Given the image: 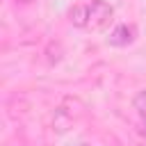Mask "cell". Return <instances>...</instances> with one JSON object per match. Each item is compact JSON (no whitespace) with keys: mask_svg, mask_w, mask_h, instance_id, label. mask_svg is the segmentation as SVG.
I'll use <instances>...</instances> for the list:
<instances>
[{"mask_svg":"<svg viewBox=\"0 0 146 146\" xmlns=\"http://www.w3.org/2000/svg\"><path fill=\"white\" fill-rule=\"evenodd\" d=\"M110 18H112V7L105 0H91L87 5V27L100 30L110 23Z\"/></svg>","mask_w":146,"mask_h":146,"instance_id":"1","label":"cell"},{"mask_svg":"<svg viewBox=\"0 0 146 146\" xmlns=\"http://www.w3.org/2000/svg\"><path fill=\"white\" fill-rule=\"evenodd\" d=\"M80 146H89V144H80Z\"/></svg>","mask_w":146,"mask_h":146,"instance_id":"7","label":"cell"},{"mask_svg":"<svg viewBox=\"0 0 146 146\" xmlns=\"http://www.w3.org/2000/svg\"><path fill=\"white\" fill-rule=\"evenodd\" d=\"M135 41V27L132 25H116L114 27V32L110 34V43L112 46H128V43H132Z\"/></svg>","mask_w":146,"mask_h":146,"instance_id":"3","label":"cell"},{"mask_svg":"<svg viewBox=\"0 0 146 146\" xmlns=\"http://www.w3.org/2000/svg\"><path fill=\"white\" fill-rule=\"evenodd\" d=\"M68 21L75 27H87V5H73L68 11Z\"/></svg>","mask_w":146,"mask_h":146,"instance_id":"4","label":"cell"},{"mask_svg":"<svg viewBox=\"0 0 146 146\" xmlns=\"http://www.w3.org/2000/svg\"><path fill=\"white\" fill-rule=\"evenodd\" d=\"M73 121H75V114L71 110H66V105H62V107H57V112L52 116V130L62 135L73 125Z\"/></svg>","mask_w":146,"mask_h":146,"instance_id":"2","label":"cell"},{"mask_svg":"<svg viewBox=\"0 0 146 146\" xmlns=\"http://www.w3.org/2000/svg\"><path fill=\"white\" fill-rule=\"evenodd\" d=\"M141 135H146V116H141Z\"/></svg>","mask_w":146,"mask_h":146,"instance_id":"6","label":"cell"},{"mask_svg":"<svg viewBox=\"0 0 146 146\" xmlns=\"http://www.w3.org/2000/svg\"><path fill=\"white\" fill-rule=\"evenodd\" d=\"M132 105H135V110H137L141 116H146V89H144V91H139V94L135 96Z\"/></svg>","mask_w":146,"mask_h":146,"instance_id":"5","label":"cell"}]
</instances>
